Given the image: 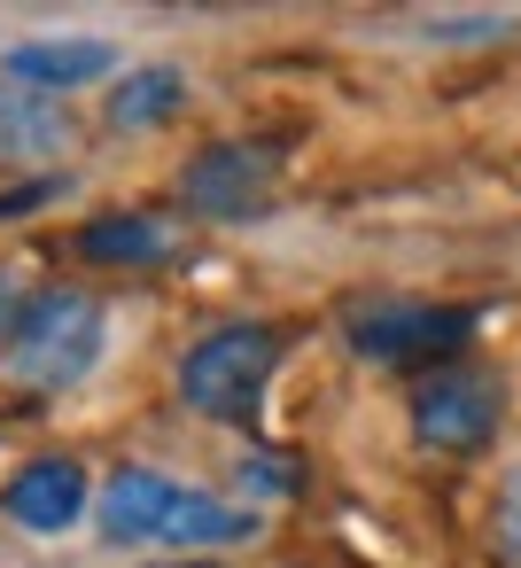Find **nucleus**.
Here are the masks:
<instances>
[{"instance_id":"dca6fc26","label":"nucleus","mask_w":521,"mask_h":568,"mask_svg":"<svg viewBox=\"0 0 521 568\" xmlns=\"http://www.w3.org/2000/svg\"><path fill=\"white\" fill-rule=\"evenodd\" d=\"M17 288H24V281H17V265H0V343H9V327H17V320H24V304H32V296H17Z\"/></svg>"},{"instance_id":"f257e3e1","label":"nucleus","mask_w":521,"mask_h":568,"mask_svg":"<svg viewBox=\"0 0 521 568\" xmlns=\"http://www.w3.org/2000/svg\"><path fill=\"white\" fill-rule=\"evenodd\" d=\"M102 537L110 545H234V537H257V506L203 498L156 467H118L102 483Z\"/></svg>"},{"instance_id":"423d86ee","label":"nucleus","mask_w":521,"mask_h":568,"mask_svg":"<svg viewBox=\"0 0 521 568\" xmlns=\"http://www.w3.org/2000/svg\"><path fill=\"white\" fill-rule=\"evenodd\" d=\"M273 195V149L265 141H211L180 172V203L195 219H249Z\"/></svg>"},{"instance_id":"9b49d317","label":"nucleus","mask_w":521,"mask_h":568,"mask_svg":"<svg viewBox=\"0 0 521 568\" xmlns=\"http://www.w3.org/2000/svg\"><path fill=\"white\" fill-rule=\"evenodd\" d=\"M71 141V118L48 94H0V164H55Z\"/></svg>"},{"instance_id":"4468645a","label":"nucleus","mask_w":521,"mask_h":568,"mask_svg":"<svg viewBox=\"0 0 521 568\" xmlns=\"http://www.w3.org/2000/svg\"><path fill=\"white\" fill-rule=\"evenodd\" d=\"M420 32L428 40H498V32H513V17H420Z\"/></svg>"},{"instance_id":"9d476101","label":"nucleus","mask_w":521,"mask_h":568,"mask_svg":"<svg viewBox=\"0 0 521 568\" xmlns=\"http://www.w3.org/2000/svg\"><path fill=\"white\" fill-rule=\"evenodd\" d=\"M180 102H187V71H180V63H141V71H125V79L110 87L102 125H110V133H156Z\"/></svg>"},{"instance_id":"7ed1b4c3","label":"nucleus","mask_w":521,"mask_h":568,"mask_svg":"<svg viewBox=\"0 0 521 568\" xmlns=\"http://www.w3.org/2000/svg\"><path fill=\"white\" fill-rule=\"evenodd\" d=\"M273 366H280V335L265 320H226V327H211V335L187 343V358H180V405L203 413V420L242 428L265 405Z\"/></svg>"},{"instance_id":"f03ea898","label":"nucleus","mask_w":521,"mask_h":568,"mask_svg":"<svg viewBox=\"0 0 521 568\" xmlns=\"http://www.w3.org/2000/svg\"><path fill=\"white\" fill-rule=\"evenodd\" d=\"M102 343H110L102 296L55 281V288H40V296L24 304V320L9 327L0 366H9V382L32 389V397H63V389H79V382L102 366Z\"/></svg>"},{"instance_id":"0eeeda50","label":"nucleus","mask_w":521,"mask_h":568,"mask_svg":"<svg viewBox=\"0 0 521 568\" xmlns=\"http://www.w3.org/2000/svg\"><path fill=\"white\" fill-rule=\"evenodd\" d=\"M0 79L17 94H71V87H94V79H125L118 71V40L102 32H63V40H17L0 48Z\"/></svg>"},{"instance_id":"39448f33","label":"nucleus","mask_w":521,"mask_h":568,"mask_svg":"<svg viewBox=\"0 0 521 568\" xmlns=\"http://www.w3.org/2000/svg\"><path fill=\"white\" fill-rule=\"evenodd\" d=\"M498 420H505V382L490 366L451 358V366H428L412 389V436L428 452H482Z\"/></svg>"},{"instance_id":"20e7f679","label":"nucleus","mask_w":521,"mask_h":568,"mask_svg":"<svg viewBox=\"0 0 521 568\" xmlns=\"http://www.w3.org/2000/svg\"><path fill=\"white\" fill-rule=\"evenodd\" d=\"M343 343L366 366H428V358L451 366V351L474 343V312L420 304V296H374V304H350L343 312Z\"/></svg>"},{"instance_id":"f3484780","label":"nucleus","mask_w":521,"mask_h":568,"mask_svg":"<svg viewBox=\"0 0 521 568\" xmlns=\"http://www.w3.org/2000/svg\"><path fill=\"white\" fill-rule=\"evenodd\" d=\"M156 568H218V560H156Z\"/></svg>"},{"instance_id":"6e6552de","label":"nucleus","mask_w":521,"mask_h":568,"mask_svg":"<svg viewBox=\"0 0 521 568\" xmlns=\"http://www.w3.org/2000/svg\"><path fill=\"white\" fill-rule=\"evenodd\" d=\"M0 514L17 529H40V537H63L79 514H86V467L79 459H24L9 483H0Z\"/></svg>"},{"instance_id":"ddd939ff","label":"nucleus","mask_w":521,"mask_h":568,"mask_svg":"<svg viewBox=\"0 0 521 568\" xmlns=\"http://www.w3.org/2000/svg\"><path fill=\"white\" fill-rule=\"evenodd\" d=\"M55 195H71V172H40V180H24V187H9V195H0V219H24V211H40V203H55Z\"/></svg>"},{"instance_id":"2eb2a0df","label":"nucleus","mask_w":521,"mask_h":568,"mask_svg":"<svg viewBox=\"0 0 521 568\" xmlns=\"http://www.w3.org/2000/svg\"><path fill=\"white\" fill-rule=\"evenodd\" d=\"M304 475L288 467V459H242V490H257V498H288Z\"/></svg>"},{"instance_id":"f8f14e48","label":"nucleus","mask_w":521,"mask_h":568,"mask_svg":"<svg viewBox=\"0 0 521 568\" xmlns=\"http://www.w3.org/2000/svg\"><path fill=\"white\" fill-rule=\"evenodd\" d=\"M490 545L505 568H521V467H505V483L490 498Z\"/></svg>"},{"instance_id":"1a4fd4ad","label":"nucleus","mask_w":521,"mask_h":568,"mask_svg":"<svg viewBox=\"0 0 521 568\" xmlns=\"http://www.w3.org/2000/svg\"><path fill=\"white\" fill-rule=\"evenodd\" d=\"M79 257L94 265H118V273H141V265H172L180 257V226L156 219V211H102L79 226Z\"/></svg>"}]
</instances>
